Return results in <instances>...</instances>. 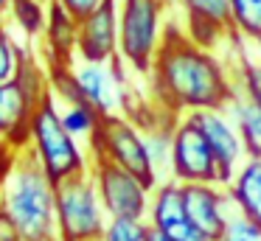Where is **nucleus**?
Listing matches in <instances>:
<instances>
[{
  "instance_id": "8",
  "label": "nucleus",
  "mask_w": 261,
  "mask_h": 241,
  "mask_svg": "<svg viewBox=\"0 0 261 241\" xmlns=\"http://www.w3.org/2000/svg\"><path fill=\"white\" fill-rule=\"evenodd\" d=\"M171 179L180 185L188 182H222V171L214 151L208 146V138L202 135L194 115H180L174 126V151H171Z\"/></svg>"
},
{
  "instance_id": "14",
  "label": "nucleus",
  "mask_w": 261,
  "mask_h": 241,
  "mask_svg": "<svg viewBox=\"0 0 261 241\" xmlns=\"http://www.w3.org/2000/svg\"><path fill=\"white\" fill-rule=\"evenodd\" d=\"M42 101L25 90L20 78L0 84V143H12L14 149H23L29 143L31 115Z\"/></svg>"
},
{
  "instance_id": "13",
  "label": "nucleus",
  "mask_w": 261,
  "mask_h": 241,
  "mask_svg": "<svg viewBox=\"0 0 261 241\" xmlns=\"http://www.w3.org/2000/svg\"><path fill=\"white\" fill-rule=\"evenodd\" d=\"M76 59L115 62L118 59V0H104L79 20Z\"/></svg>"
},
{
  "instance_id": "19",
  "label": "nucleus",
  "mask_w": 261,
  "mask_h": 241,
  "mask_svg": "<svg viewBox=\"0 0 261 241\" xmlns=\"http://www.w3.org/2000/svg\"><path fill=\"white\" fill-rule=\"evenodd\" d=\"M233 34L244 42H261V0H230Z\"/></svg>"
},
{
  "instance_id": "27",
  "label": "nucleus",
  "mask_w": 261,
  "mask_h": 241,
  "mask_svg": "<svg viewBox=\"0 0 261 241\" xmlns=\"http://www.w3.org/2000/svg\"><path fill=\"white\" fill-rule=\"evenodd\" d=\"M12 6H14V0H0V20H6V17H9Z\"/></svg>"
},
{
  "instance_id": "25",
  "label": "nucleus",
  "mask_w": 261,
  "mask_h": 241,
  "mask_svg": "<svg viewBox=\"0 0 261 241\" xmlns=\"http://www.w3.org/2000/svg\"><path fill=\"white\" fill-rule=\"evenodd\" d=\"M57 3H62V9H68L76 20H82V17H87L93 9H98L104 0H57Z\"/></svg>"
},
{
  "instance_id": "24",
  "label": "nucleus",
  "mask_w": 261,
  "mask_h": 241,
  "mask_svg": "<svg viewBox=\"0 0 261 241\" xmlns=\"http://www.w3.org/2000/svg\"><path fill=\"white\" fill-rule=\"evenodd\" d=\"M219 241H261V227L236 210L230 216V222H227V227H225Z\"/></svg>"
},
{
  "instance_id": "18",
  "label": "nucleus",
  "mask_w": 261,
  "mask_h": 241,
  "mask_svg": "<svg viewBox=\"0 0 261 241\" xmlns=\"http://www.w3.org/2000/svg\"><path fill=\"white\" fill-rule=\"evenodd\" d=\"M225 110L230 112L233 123H236L239 132H242L247 151L250 154H261V106H255L253 101L244 98V95H236Z\"/></svg>"
},
{
  "instance_id": "2",
  "label": "nucleus",
  "mask_w": 261,
  "mask_h": 241,
  "mask_svg": "<svg viewBox=\"0 0 261 241\" xmlns=\"http://www.w3.org/2000/svg\"><path fill=\"white\" fill-rule=\"evenodd\" d=\"M0 210L17 224L23 241H59L57 182L42 171L29 146L14 151L0 179Z\"/></svg>"
},
{
  "instance_id": "29",
  "label": "nucleus",
  "mask_w": 261,
  "mask_h": 241,
  "mask_svg": "<svg viewBox=\"0 0 261 241\" xmlns=\"http://www.w3.org/2000/svg\"><path fill=\"white\" fill-rule=\"evenodd\" d=\"M255 45H258V53H261V42H255Z\"/></svg>"
},
{
  "instance_id": "5",
  "label": "nucleus",
  "mask_w": 261,
  "mask_h": 241,
  "mask_svg": "<svg viewBox=\"0 0 261 241\" xmlns=\"http://www.w3.org/2000/svg\"><path fill=\"white\" fill-rule=\"evenodd\" d=\"M107 210L90 171L57 182V233L59 241H98L107 227Z\"/></svg>"
},
{
  "instance_id": "7",
  "label": "nucleus",
  "mask_w": 261,
  "mask_h": 241,
  "mask_svg": "<svg viewBox=\"0 0 261 241\" xmlns=\"http://www.w3.org/2000/svg\"><path fill=\"white\" fill-rule=\"evenodd\" d=\"M90 177L110 219H146L154 185L110 160H93Z\"/></svg>"
},
{
  "instance_id": "26",
  "label": "nucleus",
  "mask_w": 261,
  "mask_h": 241,
  "mask_svg": "<svg viewBox=\"0 0 261 241\" xmlns=\"http://www.w3.org/2000/svg\"><path fill=\"white\" fill-rule=\"evenodd\" d=\"M0 241H23L17 224L6 216V210H0Z\"/></svg>"
},
{
  "instance_id": "17",
  "label": "nucleus",
  "mask_w": 261,
  "mask_h": 241,
  "mask_svg": "<svg viewBox=\"0 0 261 241\" xmlns=\"http://www.w3.org/2000/svg\"><path fill=\"white\" fill-rule=\"evenodd\" d=\"M59 118H62L65 129H68L79 143L85 140V143L90 146V140L96 138V132H98V126H101V118L104 115L96 110V106L87 104V101H73V104H62V106H59Z\"/></svg>"
},
{
  "instance_id": "28",
  "label": "nucleus",
  "mask_w": 261,
  "mask_h": 241,
  "mask_svg": "<svg viewBox=\"0 0 261 241\" xmlns=\"http://www.w3.org/2000/svg\"><path fill=\"white\" fill-rule=\"evenodd\" d=\"M149 241H171V238L163 233V230H154V227H152V233H149Z\"/></svg>"
},
{
  "instance_id": "23",
  "label": "nucleus",
  "mask_w": 261,
  "mask_h": 241,
  "mask_svg": "<svg viewBox=\"0 0 261 241\" xmlns=\"http://www.w3.org/2000/svg\"><path fill=\"white\" fill-rule=\"evenodd\" d=\"M152 224L146 219H107L98 241H149Z\"/></svg>"
},
{
  "instance_id": "3",
  "label": "nucleus",
  "mask_w": 261,
  "mask_h": 241,
  "mask_svg": "<svg viewBox=\"0 0 261 241\" xmlns=\"http://www.w3.org/2000/svg\"><path fill=\"white\" fill-rule=\"evenodd\" d=\"M25 146L31 149V154L37 157L42 171H45L54 182H62V179L87 174L93 166L90 151L82 149L79 140L65 129L54 95H48V98L34 110L31 126H29V143Z\"/></svg>"
},
{
  "instance_id": "11",
  "label": "nucleus",
  "mask_w": 261,
  "mask_h": 241,
  "mask_svg": "<svg viewBox=\"0 0 261 241\" xmlns=\"http://www.w3.org/2000/svg\"><path fill=\"white\" fill-rule=\"evenodd\" d=\"M186 14L182 31L199 48H208L219 53L222 42H230L233 37V14L230 0H174Z\"/></svg>"
},
{
  "instance_id": "9",
  "label": "nucleus",
  "mask_w": 261,
  "mask_h": 241,
  "mask_svg": "<svg viewBox=\"0 0 261 241\" xmlns=\"http://www.w3.org/2000/svg\"><path fill=\"white\" fill-rule=\"evenodd\" d=\"M70 73L76 78L82 98L90 106H96L101 115H113V112H124L126 106V67L121 65V59L115 62H85L76 59L70 65Z\"/></svg>"
},
{
  "instance_id": "20",
  "label": "nucleus",
  "mask_w": 261,
  "mask_h": 241,
  "mask_svg": "<svg viewBox=\"0 0 261 241\" xmlns=\"http://www.w3.org/2000/svg\"><path fill=\"white\" fill-rule=\"evenodd\" d=\"M48 3H51V0H14L9 17H12L29 37H37V34L45 31Z\"/></svg>"
},
{
  "instance_id": "21",
  "label": "nucleus",
  "mask_w": 261,
  "mask_h": 241,
  "mask_svg": "<svg viewBox=\"0 0 261 241\" xmlns=\"http://www.w3.org/2000/svg\"><path fill=\"white\" fill-rule=\"evenodd\" d=\"M236 87H239V95H244L255 106H261V53L258 56H250V53L239 56Z\"/></svg>"
},
{
  "instance_id": "16",
  "label": "nucleus",
  "mask_w": 261,
  "mask_h": 241,
  "mask_svg": "<svg viewBox=\"0 0 261 241\" xmlns=\"http://www.w3.org/2000/svg\"><path fill=\"white\" fill-rule=\"evenodd\" d=\"M233 207L261 227V154H250L227 182Z\"/></svg>"
},
{
  "instance_id": "12",
  "label": "nucleus",
  "mask_w": 261,
  "mask_h": 241,
  "mask_svg": "<svg viewBox=\"0 0 261 241\" xmlns=\"http://www.w3.org/2000/svg\"><path fill=\"white\" fill-rule=\"evenodd\" d=\"M182 199H186V210L191 216V222L211 241H219L227 222H230V216L236 213L227 185L188 182V185H182Z\"/></svg>"
},
{
  "instance_id": "22",
  "label": "nucleus",
  "mask_w": 261,
  "mask_h": 241,
  "mask_svg": "<svg viewBox=\"0 0 261 241\" xmlns=\"http://www.w3.org/2000/svg\"><path fill=\"white\" fill-rule=\"evenodd\" d=\"M25 56H29V53L14 42L12 31H9L6 25H0V84L14 82V78H17V73H20V67H23Z\"/></svg>"
},
{
  "instance_id": "10",
  "label": "nucleus",
  "mask_w": 261,
  "mask_h": 241,
  "mask_svg": "<svg viewBox=\"0 0 261 241\" xmlns=\"http://www.w3.org/2000/svg\"><path fill=\"white\" fill-rule=\"evenodd\" d=\"M194 121L199 123L202 135L208 138V146H211V151H214L216 163H219L222 182L227 185L233 179V174L239 171V166L250 157L242 132H239V126L233 123V118H230V112H227V110L194 112Z\"/></svg>"
},
{
  "instance_id": "4",
  "label": "nucleus",
  "mask_w": 261,
  "mask_h": 241,
  "mask_svg": "<svg viewBox=\"0 0 261 241\" xmlns=\"http://www.w3.org/2000/svg\"><path fill=\"white\" fill-rule=\"evenodd\" d=\"M171 0H118V59L126 70L149 76L166 39Z\"/></svg>"
},
{
  "instance_id": "15",
  "label": "nucleus",
  "mask_w": 261,
  "mask_h": 241,
  "mask_svg": "<svg viewBox=\"0 0 261 241\" xmlns=\"http://www.w3.org/2000/svg\"><path fill=\"white\" fill-rule=\"evenodd\" d=\"M45 62L48 67H68L76 62V39H79V20L62 9V3H48V22L45 31Z\"/></svg>"
},
{
  "instance_id": "30",
  "label": "nucleus",
  "mask_w": 261,
  "mask_h": 241,
  "mask_svg": "<svg viewBox=\"0 0 261 241\" xmlns=\"http://www.w3.org/2000/svg\"><path fill=\"white\" fill-rule=\"evenodd\" d=\"M0 25H3V20H0Z\"/></svg>"
},
{
  "instance_id": "1",
  "label": "nucleus",
  "mask_w": 261,
  "mask_h": 241,
  "mask_svg": "<svg viewBox=\"0 0 261 241\" xmlns=\"http://www.w3.org/2000/svg\"><path fill=\"white\" fill-rule=\"evenodd\" d=\"M152 101L171 115H194L202 110H225L239 95L236 70L216 50L199 48L177 25L166 28V39L149 70Z\"/></svg>"
},
{
  "instance_id": "6",
  "label": "nucleus",
  "mask_w": 261,
  "mask_h": 241,
  "mask_svg": "<svg viewBox=\"0 0 261 241\" xmlns=\"http://www.w3.org/2000/svg\"><path fill=\"white\" fill-rule=\"evenodd\" d=\"M87 151H90L93 160H110L126 171L138 174L149 185H158V174H154L152 157L146 149V135L126 112L104 115Z\"/></svg>"
}]
</instances>
